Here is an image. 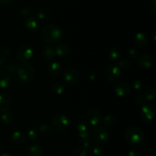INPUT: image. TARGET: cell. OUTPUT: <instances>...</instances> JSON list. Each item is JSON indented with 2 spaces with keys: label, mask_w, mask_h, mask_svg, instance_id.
I'll return each mask as SVG.
<instances>
[{
  "label": "cell",
  "mask_w": 156,
  "mask_h": 156,
  "mask_svg": "<svg viewBox=\"0 0 156 156\" xmlns=\"http://www.w3.org/2000/svg\"><path fill=\"white\" fill-rule=\"evenodd\" d=\"M42 37L47 42L56 44L62 40V32L57 26L54 24H47L43 28Z\"/></svg>",
  "instance_id": "6da1fadb"
},
{
  "label": "cell",
  "mask_w": 156,
  "mask_h": 156,
  "mask_svg": "<svg viewBox=\"0 0 156 156\" xmlns=\"http://www.w3.org/2000/svg\"><path fill=\"white\" fill-rule=\"evenodd\" d=\"M145 134L143 129L139 127H129L125 132V138L129 143L137 145L144 139Z\"/></svg>",
  "instance_id": "7a4b0ae2"
},
{
  "label": "cell",
  "mask_w": 156,
  "mask_h": 156,
  "mask_svg": "<svg viewBox=\"0 0 156 156\" xmlns=\"http://www.w3.org/2000/svg\"><path fill=\"white\" fill-rule=\"evenodd\" d=\"M17 74L20 80L24 83H28L34 78L35 70L30 64H24L18 66Z\"/></svg>",
  "instance_id": "3957f363"
},
{
  "label": "cell",
  "mask_w": 156,
  "mask_h": 156,
  "mask_svg": "<svg viewBox=\"0 0 156 156\" xmlns=\"http://www.w3.org/2000/svg\"><path fill=\"white\" fill-rule=\"evenodd\" d=\"M53 127L56 130L62 132L69 125V119L64 114H56L53 118Z\"/></svg>",
  "instance_id": "277c9868"
},
{
  "label": "cell",
  "mask_w": 156,
  "mask_h": 156,
  "mask_svg": "<svg viewBox=\"0 0 156 156\" xmlns=\"http://www.w3.org/2000/svg\"><path fill=\"white\" fill-rule=\"evenodd\" d=\"M92 138L96 143L104 145L109 140V132L105 127L98 126L93 131Z\"/></svg>",
  "instance_id": "5b68a950"
},
{
  "label": "cell",
  "mask_w": 156,
  "mask_h": 156,
  "mask_svg": "<svg viewBox=\"0 0 156 156\" xmlns=\"http://www.w3.org/2000/svg\"><path fill=\"white\" fill-rule=\"evenodd\" d=\"M80 73L77 70L73 68H69L63 74V79L66 84L70 85H76L80 80Z\"/></svg>",
  "instance_id": "8992f818"
},
{
  "label": "cell",
  "mask_w": 156,
  "mask_h": 156,
  "mask_svg": "<svg viewBox=\"0 0 156 156\" xmlns=\"http://www.w3.org/2000/svg\"><path fill=\"white\" fill-rule=\"evenodd\" d=\"M34 54V50L28 44H24L19 47L17 53V58L19 61L26 62L32 58Z\"/></svg>",
  "instance_id": "52a82bcc"
},
{
  "label": "cell",
  "mask_w": 156,
  "mask_h": 156,
  "mask_svg": "<svg viewBox=\"0 0 156 156\" xmlns=\"http://www.w3.org/2000/svg\"><path fill=\"white\" fill-rule=\"evenodd\" d=\"M121 72H120V67H117V65L111 64L108 68L106 69L105 75H106L107 79L111 82H116L120 78Z\"/></svg>",
  "instance_id": "ba28073f"
},
{
  "label": "cell",
  "mask_w": 156,
  "mask_h": 156,
  "mask_svg": "<svg viewBox=\"0 0 156 156\" xmlns=\"http://www.w3.org/2000/svg\"><path fill=\"white\" fill-rule=\"evenodd\" d=\"M155 107L151 104H145L143 106L140 112V116L143 120L146 122H150L155 116Z\"/></svg>",
  "instance_id": "9c48e42d"
},
{
  "label": "cell",
  "mask_w": 156,
  "mask_h": 156,
  "mask_svg": "<svg viewBox=\"0 0 156 156\" xmlns=\"http://www.w3.org/2000/svg\"><path fill=\"white\" fill-rule=\"evenodd\" d=\"M114 90L117 95L120 97H123V96H126L129 93H130V86L128 83L122 81L117 84L114 87Z\"/></svg>",
  "instance_id": "30bf717a"
},
{
  "label": "cell",
  "mask_w": 156,
  "mask_h": 156,
  "mask_svg": "<svg viewBox=\"0 0 156 156\" xmlns=\"http://www.w3.org/2000/svg\"><path fill=\"white\" fill-rule=\"evenodd\" d=\"M87 119L91 125H97L101 120V113L98 109H91L87 113Z\"/></svg>",
  "instance_id": "8fae6325"
},
{
  "label": "cell",
  "mask_w": 156,
  "mask_h": 156,
  "mask_svg": "<svg viewBox=\"0 0 156 156\" xmlns=\"http://www.w3.org/2000/svg\"><path fill=\"white\" fill-rule=\"evenodd\" d=\"M12 99L10 95L6 92L0 93V112H5L10 108Z\"/></svg>",
  "instance_id": "7c38bea8"
},
{
  "label": "cell",
  "mask_w": 156,
  "mask_h": 156,
  "mask_svg": "<svg viewBox=\"0 0 156 156\" xmlns=\"http://www.w3.org/2000/svg\"><path fill=\"white\" fill-rule=\"evenodd\" d=\"M154 63V58L149 54H143L138 58L137 64L139 67L143 69H149Z\"/></svg>",
  "instance_id": "4fadbf2b"
},
{
  "label": "cell",
  "mask_w": 156,
  "mask_h": 156,
  "mask_svg": "<svg viewBox=\"0 0 156 156\" xmlns=\"http://www.w3.org/2000/svg\"><path fill=\"white\" fill-rule=\"evenodd\" d=\"M56 54L59 57H62V58H65L69 55L70 54V48L65 43H59V44H57L56 47Z\"/></svg>",
  "instance_id": "5bb4252c"
},
{
  "label": "cell",
  "mask_w": 156,
  "mask_h": 156,
  "mask_svg": "<svg viewBox=\"0 0 156 156\" xmlns=\"http://www.w3.org/2000/svg\"><path fill=\"white\" fill-rule=\"evenodd\" d=\"M24 25H25V28L27 30L30 31V32H34V31H36L38 28L39 22H38V20L36 17L30 16L26 19Z\"/></svg>",
  "instance_id": "9a60e30c"
},
{
  "label": "cell",
  "mask_w": 156,
  "mask_h": 156,
  "mask_svg": "<svg viewBox=\"0 0 156 156\" xmlns=\"http://www.w3.org/2000/svg\"><path fill=\"white\" fill-rule=\"evenodd\" d=\"M134 42L139 47H144L147 45L148 39L146 35L143 32H138L134 37Z\"/></svg>",
  "instance_id": "2e32d148"
},
{
  "label": "cell",
  "mask_w": 156,
  "mask_h": 156,
  "mask_svg": "<svg viewBox=\"0 0 156 156\" xmlns=\"http://www.w3.org/2000/svg\"><path fill=\"white\" fill-rule=\"evenodd\" d=\"M62 70V66L58 62L51 63L47 67V70H48L49 73L51 74L52 76H58V75L61 73Z\"/></svg>",
  "instance_id": "e0dca14e"
},
{
  "label": "cell",
  "mask_w": 156,
  "mask_h": 156,
  "mask_svg": "<svg viewBox=\"0 0 156 156\" xmlns=\"http://www.w3.org/2000/svg\"><path fill=\"white\" fill-rule=\"evenodd\" d=\"M42 55L44 59L47 60V61H50L55 57L56 51H55V49L51 45H47L43 49Z\"/></svg>",
  "instance_id": "ac0fdd59"
},
{
  "label": "cell",
  "mask_w": 156,
  "mask_h": 156,
  "mask_svg": "<svg viewBox=\"0 0 156 156\" xmlns=\"http://www.w3.org/2000/svg\"><path fill=\"white\" fill-rule=\"evenodd\" d=\"M11 82V76L8 72L0 71V87L5 88Z\"/></svg>",
  "instance_id": "d6986e66"
},
{
  "label": "cell",
  "mask_w": 156,
  "mask_h": 156,
  "mask_svg": "<svg viewBox=\"0 0 156 156\" xmlns=\"http://www.w3.org/2000/svg\"><path fill=\"white\" fill-rule=\"evenodd\" d=\"M37 16L38 19L41 20L43 21H48L50 18V17H51V12H50V11L48 9L42 8V9H39L37 14Z\"/></svg>",
  "instance_id": "ffe728a7"
},
{
  "label": "cell",
  "mask_w": 156,
  "mask_h": 156,
  "mask_svg": "<svg viewBox=\"0 0 156 156\" xmlns=\"http://www.w3.org/2000/svg\"><path fill=\"white\" fill-rule=\"evenodd\" d=\"M43 150L41 146L37 144L32 145L27 150L28 156H43Z\"/></svg>",
  "instance_id": "44dd1931"
},
{
  "label": "cell",
  "mask_w": 156,
  "mask_h": 156,
  "mask_svg": "<svg viewBox=\"0 0 156 156\" xmlns=\"http://www.w3.org/2000/svg\"><path fill=\"white\" fill-rule=\"evenodd\" d=\"M11 139H12V142L16 145H21L24 142V136L21 132L18 131L14 132L11 136Z\"/></svg>",
  "instance_id": "7402d4cb"
},
{
  "label": "cell",
  "mask_w": 156,
  "mask_h": 156,
  "mask_svg": "<svg viewBox=\"0 0 156 156\" xmlns=\"http://www.w3.org/2000/svg\"><path fill=\"white\" fill-rule=\"evenodd\" d=\"M108 55L111 61H117L120 59V52L119 49H117V47H111V48L108 50Z\"/></svg>",
  "instance_id": "603a6c76"
},
{
  "label": "cell",
  "mask_w": 156,
  "mask_h": 156,
  "mask_svg": "<svg viewBox=\"0 0 156 156\" xmlns=\"http://www.w3.org/2000/svg\"><path fill=\"white\" fill-rule=\"evenodd\" d=\"M77 129L79 133L88 132H89V124L85 120L79 121L77 125Z\"/></svg>",
  "instance_id": "cb8c5ba5"
},
{
  "label": "cell",
  "mask_w": 156,
  "mask_h": 156,
  "mask_svg": "<svg viewBox=\"0 0 156 156\" xmlns=\"http://www.w3.org/2000/svg\"><path fill=\"white\" fill-rule=\"evenodd\" d=\"M103 122L106 126L111 127L117 123V119H116V117L114 116L108 115V116H106L104 118Z\"/></svg>",
  "instance_id": "d4e9b609"
},
{
  "label": "cell",
  "mask_w": 156,
  "mask_h": 156,
  "mask_svg": "<svg viewBox=\"0 0 156 156\" xmlns=\"http://www.w3.org/2000/svg\"><path fill=\"white\" fill-rule=\"evenodd\" d=\"M1 119L2 122H5V123H11L14 119V114L12 112H9L7 110L5 112H3V114L2 115Z\"/></svg>",
  "instance_id": "484cf974"
},
{
  "label": "cell",
  "mask_w": 156,
  "mask_h": 156,
  "mask_svg": "<svg viewBox=\"0 0 156 156\" xmlns=\"http://www.w3.org/2000/svg\"><path fill=\"white\" fill-rule=\"evenodd\" d=\"M155 96V90L153 87H149L144 92V98L148 100H152Z\"/></svg>",
  "instance_id": "4316f807"
},
{
  "label": "cell",
  "mask_w": 156,
  "mask_h": 156,
  "mask_svg": "<svg viewBox=\"0 0 156 156\" xmlns=\"http://www.w3.org/2000/svg\"><path fill=\"white\" fill-rule=\"evenodd\" d=\"M6 68L7 70L11 73H17V70H18V63L15 61H10L6 65Z\"/></svg>",
  "instance_id": "83f0119b"
},
{
  "label": "cell",
  "mask_w": 156,
  "mask_h": 156,
  "mask_svg": "<svg viewBox=\"0 0 156 156\" xmlns=\"http://www.w3.org/2000/svg\"><path fill=\"white\" fill-rule=\"evenodd\" d=\"M53 90L56 94L61 95L64 93V91H65V86H64V84H62V83L57 82L53 85Z\"/></svg>",
  "instance_id": "f1b7e54d"
},
{
  "label": "cell",
  "mask_w": 156,
  "mask_h": 156,
  "mask_svg": "<svg viewBox=\"0 0 156 156\" xmlns=\"http://www.w3.org/2000/svg\"><path fill=\"white\" fill-rule=\"evenodd\" d=\"M88 151L85 148H77L73 151V156H87Z\"/></svg>",
  "instance_id": "f546056e"
},
{
  "label": "cell",
  "mask_w": 156,
  "mask_h": 156,
  "mask_svg": "<svg viewBox=\"0 0 156 156\" xmlns=\"http://www.w3.org/2000/svg\"><path fill=\"white\" fill-rule=\"evenodd\" d=\"M20 12H21V15H24V16L29 17L31 15L32 11L31 9L29 7H27V6H22V7H21V9H20Z\"/></svg>",
  "instance_id": "4dcf8cb0"
},
{
  "label": "cell",
  "mask_w": 156,
  "mask_h": 156,
  "mask_svg": "<svg viewBox=\"0 0 156 156\" xmlns=\"http://www.w3.org/2000/svg\"><path fill=\"white\" fill-rule=\"evenodd\" d=\"M130 61L129 60H122V61H119V66L120 68L123 69V70H127L130 67Z\"/></svg>",
  "instance_id": "1f68e13d"
},
{
  "label": "cell",
  "mask_w": 156,
  "mask_h": 156,
  "mask_svg": "<svg viewBox=\"0 0 156 156\" xmlns=\"http://www.w3.org/2000/svg\"><path fill=\"white\" fill-rule=\"evenodd\" d=\"M27 136L31 141H37L38 139V134L34 129H30L27 132Z\"/></svg>",
  "instance_id": "d6a6232c"
},
{
  "label": "cell",
  "mask_w": 156,
  "mask_h": 156,
  "mask_svg": "<svg viewBox=\"0 0 156 156\" xmlns=\"http://www.w3.org/2000/svg\"><path fill=\"white\" fill-rule=\"evenodd\" d=\"M40 131L43 133V134H49L51 132V127L48 125V124H43L40 127Z\"/></svg>",
  "instance_id": "836d02e7"
},
{
  "label": "cell",
  "mask_w": 156,
  "mask_h": 156,
  "mask_svg": "<svg viewBox=\"0 0 156 156\" xmlns=\"http://www.w3.org/2000/svg\"><path fill=\"white\" fill-rule=\"evenodd\" d=\"M128 55H129L130 58H136L139 56V51L137 50V49L131 47V48H129V50H128Z\"/></svg>",
  "instance_id": "e575fe53"
},
{
  "label": "cell",
  "mask_w": 156,
  "mask_h": 156,
  "mask_svg": "<svg viewBox=\"0 0 156 156\" xmlns=\"http://www.w3.org/2000/svg\"><path fill=\"white\" fill-rule=\"evenodd\" d=\"M92 153L94 156H103L104 153L100 147H94L92 150Z\"/></svg>",
  "instance_id": "d590c367"
},
{
  "label": "cell",
  "mask_w": 156,
  "mask_h": 156,
  "mask_svg": "<svg viewBox=\"0 0 156 156\" xmlns=\"http://www.w3.org/2000/svg\"><path fill=\"white\" fill-rule=\"evenodd\" d=\"M133 87L134 90H140L143 88V83H142L140 80H136L135 82L133 83Z\"/></svg>",
  "instance_id": "8d00e7d4"
},
{
  "label": "cell",
  "mask_w": 156,
  "mask_h": 156,
  "mask_svg": "<svg viewBox=\"0 0 156 156\" xmlns=\"http://www.w3.org/2000/svg\"><path fill=\"white\" fill-rule=\"evenodd\" d=\"M79 136L80 138V139H82V141H85L86 139H90V132H84V133H79Z\"/></svg>",
  "instance_id": "74e56055"
},
{
  "label": "cell",
  "mask_w": 156,
  "mask_h": 156,
  "mask_svg": "<svg viewBox=\"0 0 156 156\" xmlns=\"http://www.w3.org/2000/svg\"><path fill=\"white\" fill-rule=\"evenodd\" d=\"M128 156H141L140 152L136 149H133L128 153Z\"/></svg>",
  "instance_id": "f35d334b"
},
{
  "label": "cell",
  "mask_w": 156,
  "mask_h": 156,
  "mask_svg": "<svg viewBox=\"0 0 156 156\" xmlns=\"http://www.w3.org/2000/svg\"><path fill=\"white\" fill-rule=\"evenodd\" d=\"M13 2V0H0V4L2 6H9Z\"/></svg>",
  "instance_id": "ab89813d"
},
{
  "label": "cell",
  "mask_w": 156,
  "mask_h": 156,
  "mask_svg": "<svg viewBox=\"0 0 156 156\" xmlns=\"http://www.w3.org/2000/svg\"><path fill=\"white\" fill-rule=\"evenodd\" d=\"M144 100H145V98H144V96H138V97L136 98V103L137 104H141V103H143V102H144Z\"/></svg>",
  "instance_id": "60d3db41"
},
{
  "label": "cell",
  "mask_w": 156,
  "mask_h": 156,
  "mask_svg": "<svg viewBox=\"0 0 156 156\" xmlns=\"http://www.w3.org/2000/svg\"><path fill=\"white\" fill-rule=\"evenodd\" d=\"M150 4H151V9H152V12L155 13V0H151Z\"/></svg>",
  "instance_id": "b9f144b4"
},
{
  "label": "cell",
  "mask_w": 156,
  "mask_h": 156,
  "mask_svg": "<svg viewBox=\"0 0 156 156\" xmlns=\"http://www.w3.org/2000/svg\"><path fill=\"white\" fill-rule=\"evenodd\" d=\"M83 142H84V145H85V147H88V146H90V145H91V139H86V140L83 141Z\"/></svg>",
  "instance_id": "7bdbcfd3"
},
{
  "label": "cell",
  "mask_w": 156,
  "mask_h": 156,
  "mask_svg": "<svg viewBox=\"0 0 156 156\" xmlns=\"http://www.w3.org/2000/svg\"><path fill=\"white\" fill-rule=\"evenodd\" d=\"M5 64V59L4 58H0V67H2Z\"/></svg>",
  "instance_id": "ee69618b"
},
{
  "label": "cell",
  "mask_w": 156,
  "mask_h": 156,
  "mask_svg": "<svg viewBox=\"0 0 156 156\" xmlns=\"http://www.w3.org/2000/svg\"><path fill=\"white\" fill-rule=\"evenodd\" d=\"M0 156H12V155L11 154H9V153L5 152V153H2V154Z\"/></svg>",
  "instance_id": "f6af8a7d"
}]
</instances>
